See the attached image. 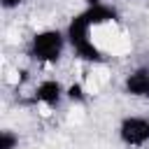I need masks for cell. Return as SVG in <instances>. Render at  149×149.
<instances>
[{
  "mask_svg": "<svg viewBox=\"0 0 149 149\" xmlns=\"http://www.w3.org/2000/svg\"><path fill=\"white\" fill-rule=\"evenodd\" d=\"M65 44H68V37H65L63 30L44 28V30H37L30 37L28 56L35 63H42V65H56L61 61L63 51H65Z\"/></svg>",
  "mask_w": 149,
  "mask_h": 149,
  "instance_id": "6da1fadb",
  "label": "cell"
},
{
  "mask_svg": "<svg viewBox=\"0 0 149 149\" xmlns=\"http://www.w3.org/2000/svg\"><path fill=\"white\" fill-rule=\"evenodd\" d=\"M119 140L130 147V149H140L149 144V119L144 116H123L119 123Z\"/></svg>",
  "mask_w": 149,
  "mask_h": 149,
  "instance_id": "7a4b0ae2",
  "label": "cell"
},
{
  "mask_svg": "<svg viewBox=\"0 0 149 149\" xmlns=\"http://www.w3.org/2000/svg\"><path fill=\"white\" fill-rule=\"evenodd\" d=\"M63 98H65V88L58 79H42L33 91V100L44 107H51V109L58 107Z\"/></svg>",
  "mask_w": 149,
  "mask_h": 149,
  "instance_id": "3957f363",
  "label": "cell"
},
{
  "mask_svg": "<svg viewBox=\"0 0 149 149\" xmlns=\"http://www.w3.org/2000/svg\"><path fill=\"white\" fill-rule=\"evenodd\" d=\"M123 93L130 98L149 100V68H135L123 79Z\"/></svg>",
  "mask_w": 149,
  "mask_h": 149,
  "instance_id": "277c9868",
  "label": "cell"
},
{
  "mask_svg": "<svg viewBox=\"0 0 149 149\" xmlns=\"http://www.w3.org/2000/svg\"><path fill=\"white\" fill-rule=\"evenodd\" d=\"M84 21L91 26V28H100V26H107V23H114L119 21V12L112 7V5H93V7H86L81 12Z\"/></svg>",
  "mask_w": 149,
  "mask_h": 149,
  "instance_id": "5b68a950",
  "label": "cell"
},
{
  "mask_svg": "<svg viewBox=\"0 0 149 149\" xmlns=\"http://www.w3.org/2000/svg\"><path fill=\"white\" fill-rule=\"evenodd\" d=\"M65 98L70 100V102H74V105H84L86 102V88L81 86V81H72V84H68V88H65Z\"/></svg>",
  "mask_w": 149,
  "mask_h": 149,
  "instance_id": "8992f818",
  "label": "cell"
},
{
  "mask_svg": "<svg viewBox=\"0 0 149 149\" xmlns=\"http://www.w3.org/2000/svg\"><path fill=\"white\" fill-rule=\"evenodd\" d=\"M19 147V135L12 130H0V149H16Z\"/></svg>",
  "mask_w": 149,
  "mask_h": 149,
  "instance_id": "52a82bcc",
  "label": "cell"
},
{
  "mask_svg": "<svg viewBox=\"0 0 149 149\" xmlns=\"http://www.w3.org/2000/svg\"><path fill=\"white\" fill-rule=\"evenodd\" d=\"M2 2V7L5 9H14V7H19L21 2H26V0H0Z\"/></svg>",
  "mask_w": 149,
  "mask_h": 149,
  "instance_id": "ba28073f",
  "label": "cell"
},
{
  "mask_svg": "<svg viewBox=\"0 0 149 149\" xmlns=\"http://www.w3.org/2000/svg\"><path fill=\"white\" fill-rule=\"evenodd\" d=\"M93 5H102V0H86V7H93Z\"/></svg>",
  "mask_w": 149,
  "mask_h": 149,
  "instance_id": "9c48e42d",
  "label": "cell"
}]
</instances>
